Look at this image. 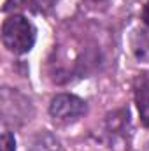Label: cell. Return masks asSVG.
<instances>
[{
	"mask_svg": "<svg viewBox=\"0 0 149 151\" xmlns=\"http://www.w3.org/2000/svg\"><path fill=\"white\" fill-rule=\"evenodd\" d=\"M0 146H2V151H16V139H14V134L4 132V134H2Z\"/></svg>",
	"mask_w": 149,
	"mask_h": 151,
	"instance_id": "obj_6",
	"label": "cell"
},
{
	"mask_svg": "<svg viewBox=\"0 0 149 151\" xmlns=\"http://www.w3.org/2000/svg\"><path fill=\"white\" fill-rule=\"evenodd\" d=\"M2 42L11 53L25 55L35 44V28L25 16L12 14L2 25Z\"/></svg>",
	"mask_w": 149,
	"mask_h": 151,
	"instance_id": "obj_1",
	"label": "cell"
},
{
	"mask_svg": "<svg viewBox=\"0 0 149 151\" xmlns=\"http://www.w3.org/2000/svg\"><path fill=\"white\" fill-rule=\"evenodd\" d=\"M86 102L72 93H60L53 97L49 104V114L53 121L58 125H72L82 114H86Z\"/></svg>",
	"mask_w": 149,
	"mask_h": 151,
	"instance_id": "obj_2",
	"label": "cell"
},
{
	"mask_svg": "<svg viewBox=\"0 0 149 151\" xmlns=\"http://www.w3.org/2000/svg\"><path fill=\"white\" fill-rule=\"evenodd\" d=\"M130 114L128 109H117L107 114L105 118V135L109 146L117 150V146L125 148L130 141Z\"/></svg>",
	"mask_w": 149,
	"mask_h": 151,
	"instance_id": "obj_3",
	"label": "cell"
},
{
	"mask_svg": "<svg viewBox=\"0 0 149 151\" xmlns=\"http://www.w3.org/2000/svg\"><path fill=\"white\" fill-rule=\"evenodd\" d=\"M86 2H88L91 7H98V5H105L109 0H86Z\"/></svg>",
	"mask_w": 149,
	"mask_h": 151,
	"instance_id": "obj_9",
	"label": "cell"
},
{
	"mask_svg": "<svg viewBox=\"0 0 149 151\" xmlns=\"http://www.w3.org/2000/svg\"><path fill=\"white\" fill-rule=\"evenodd\" d=\"M53 4H54V0H32V7L39 12H44V11L51 9Z\"/></svg>",
	"mask_w": 149,
	"mask_h": 151,
	"instance_id": "obj_7",
	"label": "cell"
},
{
	"mask_svg": "<svg viewBox=\"0 0 149 151\" xmlns=\"http://www.w3.org/2000/svg\"><path fill=\"white\" fill-rule=\"evenodd\" d=\"M30 151H63L62 142L49 132H42L37 135V139L34 141Z\"/></svg>",
	"mask_w": 149,
	"mask_h": 151,
	"instance_id": "obj_5",
	"label": "cell"
},
{
	"mask_svg": "<svg viewBox=\"0 0 149 151\" xmlns=\"http://www.w3.org/2000/svg\"><path fill=\"white\" fill-rule=\"evenodd\" d=\"M142 21L149 27V2L144 5V9H142Z\"/></svg>",
	"mask_w": 149,
	"mask_h": 151,
	"instance_id": "obj_8",
	"label": "cell"
},
{
	"mask_svg": "<svg viewBox=\"0 0 149 151\" xmlns=\"http://www.w3.org/2000/svg\"><path fill=\"white\" fill-rule=\"evenodd\" d=\"M135 104L142 123L149 128V79H142L135 86Z\"/></svg>",
	"mask_w": 149,
	"mask_h": 151,
	"instance_id": "obj_4",
	"label": "cell"
}]
</instances>
